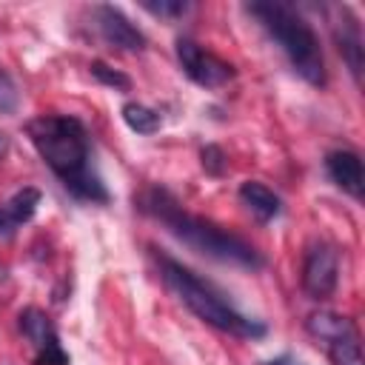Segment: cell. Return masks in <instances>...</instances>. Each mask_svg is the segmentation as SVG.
<instances>
[{"label": "cell", "mask_w": 365, "mask_h": 365, "mask_svg": "<svg viewBox=\"0 0 365 365\" xmlns=\"http://www.w3.org/2000/svg\"><path fill=\"white\" fill-rule=\"evenodd\" d=\"M26 134L68 194L86 202H108V188L91 163L88 131L77 117L40 114L26 123Z\"/></svg>", "instance_id": "1"}, {"label": "cell", "mask_w": 365, "mask_h": 365, "mask_svg": "<svg viewBox=\"0 0 365 365\" xmlns=\"http://www.w3.org/2000/svg\"><path fill=\"white\" fill-rule=\"evenodd\" d=\"M134 205L145 217L163 222L168 228V234H174L180 242H185L197 254H205V257L220 259V262H234V265H242L251 271L265 265L262 254L251 242H245L240 234H234V231H228V228H222V225H217L200 214L185 211L165 188L151 185V188L140 191L134 197Z\"/></svg>", "instance_id": "2"}, {"label": "cell", "mask_w": 365, "mask_h": 365, "mask_svg": "<svg viewBox=\"0 0 365 365\" xmlns=\"http://www.w3.org/2000/svg\"><path fill=\"white\" fill-rule=\"evenodd\" d=\"M157 268H160V277L165 282V288L202 322L225 331V334H234V336H242V339H259L265 336V325L259 319H251L245 314H240L228 299L225 294L211 285L208 279L197 277L191 268H185L182 262L165 257V254H157Z\"/></svg>", "instance_id": "3"}, {"label": "cell", "mask_w": 365, "mask_h": 365, "mask_svg": "<svg viewBox=\"0 0 365 365\" xmlns=\"http://www.w3.org/2000/svg\"><path fill=\"white\" fill-rule=\"evenodd\" d=\"M248 14L259 20V26L271 34V40L282 48L291 68L311 86H325V60L319 40L311 23L297 14L285 3H251Z\"/></svg>", "instance_id": "4"}, {"label": "cell", "mask_w": 365, "mask_h": 365, "mask_svg": "<svg viewBox=\"0 0 365 365\" xmlns=\"http://www.w3.org/2000/svg\"><path fill=\"white\" fill-rule=\"evenodd\" d=\"M174 51H177V60H180L182 71L197 86H202V88H220V86H225V83H231L237 77V71H234L231 63H225L214 51H205L191 37H180L177 46H174Z\"/></svg>", "instance_id": "5"}, {"label": "cell", "mask_w": 365, "mask_h": 365, "mask_svg": "<svg viewBox=\"0 0 365 365\" xmlns=\"http://www.w3.org/2000/svg\"><path fill=\"white\" fill-rule=\"evenodd\" d=\"M17 325H20V334L31 345L34 365H68V354L60 345V334H57V328L46 311L29 305L20 311Z\"/></svg>", "instance_id": "6"}, {"label": "cell", "mask_w": 365, "mask_h": 365, "mask_svg": "<svg viewBox=\"0 0 365 365\" xmlns=\"http://www.w3.org/2000/svg\"><path fill=\"white\" fill-rule=\"evenodd\" d=\"M339 282V254L328 242H314L302 259V291L311 299H328Z\"/></svg>", "instance_id": "7"}, {"label": "cell", "mask_w": 365, "mask_h": 365, "mask_svg": "<svg viewBox=\"0 0 365 365\" xmlns=\"http://www.w3.org/2000/svg\"><path fill=\"white\" fill-rule=\"evenodd\" d=\"M91 20H94V29L97 34L114 46V48H123V51H143L145 48V34L117 9V6H108V3H100L91 9Z\"/></svg>", "instance_id": "8"}, {"label": "cell", "mask_w": 365, "mask_h": 365, "mask_svg": "<svg viewBox=\"0 0 365 365\" xmlns=\"http://www.w3.org/2000/svg\"><path fill=\"white\" fill-rule=\"evenodd\" d=\"M331 34H334V43L342 54V60L348 63L354 80L359 83L362 77V66H365V46H362V29H359V20L354 17V11L348 6H334L331 9Z\"/></svg>", "instance_id": "9"}, {"label": "cell", "mask_w": 365, "mask_h": 365, "mask_svg": "<svg viewBox=\"0 0 365 365\" xmlns=\"http://www.w3.org/2000/svg\"><path fill=\"white\" fill-rule=\"evenodd\" d=\"M325 171L328 177L354 200H362L365 194V171H362V160L356 151L351 148H336L325 154Z\"/></svg>", "instance_id": "10"}, {"label": "cell", "mask_w": 365, "mask_h": 365, "mask_svg": "<svg viewBox=\"0 0 365 365\" xmlns=\"http://www.w3.org/2000/svg\"><path fill=\"white\" fill-rule=\"evenodd\" d=\"M37 205H40V191H37L34 185H26V188L14 191V194L0 205V240L14 237L17 228L34 217Z\"/></svg>", "instance_id": "11"}, {"label": "cell", "mask_w": 365, "mask_h": 365, "mask_svg": "<svg viewBox=\"0 0 365 365\" xmlns=\"http://www.w3.org/2000/svg\"><path fill=\"white\" fill-rule=\"evenodd\" d=\"M305 331L322 345V342H331V339H339V336H348V334H356V322L345 314H336V311H314L305 317Z\"/></svg>", "instance_id": "12"}, {"label": "cell", "mask_w": 365, "mask_h": 365, "mask_svg": "<svg viewBox=\"0 0 365 365\" xmlns=\"http://www.w3.org/2000/svg\"><path fill=\"white\" fill-rule=\"evenodd\" d=\"M240 200L248 205V211L257 217V220H262V222H268V220H274V217H279V211H282V200L265 185V182H257V180H245L242 185H240Z\"/></svg>", "instance_id": "13"}, {"label": "cell", "mask_w": 365, "mask_h": 365, "mask_svg": "<svg viewBox=\"0 0 365 365\" xmlns=\"http://www.w3.org/2000/svg\"><path fill=\"white\" fill-rule=\"evenodd\" d=\"M322 348H325V354L334 365H365L362 345H359V331L348 334V336H339V339H331V342H322Z\"/></svg>", "instance_id": "14"}, {"label": "cell", "mask_w": 365, "mask_h": 365, "mask_svg": "<svg viewBox=\"0 0 365 365\" xmlns=\"http://www.w3.org/2000/svg\"><path fill=\"white\" fill-rule=\"evenodd\" d=\"M123 120H125V125H128L131 131H137V134H157L160 125H163L160 114H157L154 108L143 106V103H125V106H123Z\"/></svg>", "instance_id": "15"}, {"label": "cell", "mask_w": 365, "mask_h": 365, "mask_svg": "<svg viewBox=\"0 0 365 365\" xmlns=\"http://www.w3.org/2000/svg\"><path fill=\"white\" fill-rule=\"evenodd\" d=\"M88 68H91V77H94L97 83L108 86V88H117V91H128V88H131V80H128V74H123V71H117V68L106 66L103 60H94Z\"/></svg>", "instance_id": "16"}, {"label": "cell", "mask_w": 365, "mask_h": 365, "mask_svg": "<svg viewBox=\"0 0 365 365\" xmlns=\"http://www.w3.org/2000/svg\"><path fill=\"white\" fill-rule=\"evenodd\" d=\"M17 106H20L17 83H14V77H11L6 68H0V111H3V114H14Z\"/></svg>", "instance_id": "17"}, {"label": "cell", "mask_w": 365, "mask_h": 365, "mask_svg": "<svg viewBox=\"0 0 365 365\" xmlns=\"http://www.w3.org/2000/svg\"><path fill=\"white\" fill-rule=\"evenodd\" d=\"M200 160H202V168H205L211 177H222L225 168H228V160H225V154H222L220 145H205V148L200 151Z\"/></svg>", "instance_id": "18"}, {"label": "cell", "mask_w": 365, "mask_h": 365, "mask_svg": "<svg viewBox=\"0 0 365 365\" xmlns=\"http://www.w3.org/2000/svg\"><path fill=\"white\" fill-rule=\"evenodd\" d=\"M145 11L160 14V17H182L188 11V3L182 0H160V3H143Z\"/></svg>", "instance_id": "19"}, {"label": "cell", "mask_w": 365, "mask_h": 365, "mask_svg": "<svg viewBox=\"0 0 365 365\" xmlns=\"http://www.w3.org/2000/svg\"><path fill=\"white\" fill-rule=\"evenodd\" d=\"M265 365H305V362H302V359H297V356H291V354H279V356L268 359Z\"/></svg>", "instance_id": "20"}, {"label": "cell", "mask_w": 365, "mask_h": 365, "mask_svg": "<svg viewBox=\"0 0 365 365\" xmlns=\"http://www.w3.org/2000/svg\"><path fill=\"white\" fill-rule=\"evenodd\" d=\"M6 148H9V140H6V134H0V157L6 154Z\"/></svg>", "instance_id": "21"}]
</instances>
